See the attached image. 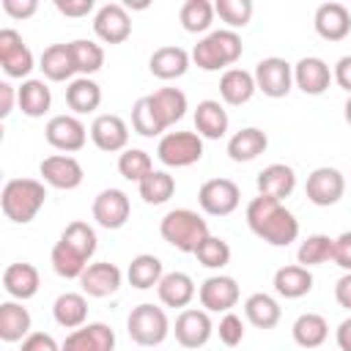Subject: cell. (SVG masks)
<instances>
[{
	"label": "cell",
	"instance_id": "6da1fadb",
	"mask_svg": "<svg viewBox=\"0 0 351 351\" xmlns=\"http://www.w3.org/2000/svg\"><path fill=\"white\" fill-rule=\"evenodd\" d=\"M247 225L261 241L271 247H288L299 239V219L293 211H288L282 200L266 195H258L247 203Z\"/></svg>",
	"mask_w": 351,
	"mask_h": 351
},
{
	"label": "cell",
	"instance_id": "bcb514c9",
	"mask_svg": "<svg viewBox=\"0 0 351 351\" xmlns=\"http://www.w3.org/2000/svg\"><path fill=\"white\" fill-rule=\"evenodd\" d=\"M252 11H255V5L250 0H217L214 3V14L228 25V30L247 27L252 19Z\"/></svg>",
	"mask_w": 351,
	"mask_h": 351
},
{
	"label": "cell",
	"instance_id": "f546056e",
	"mask_svg": "<svg viewBox=\"0 0 351 351\" xmlns=\"http://www.w3.org/2000/svg\"><path fill=\"white\" fill-rule=\"evenodd\" d=\"M255 90H258V88H255L252 71L228 69V71H222V77H219V96H222L225 104H233V107L247 104Z\"/></svg>",
	"mask_w": 351,
	"mask_h": 351
},
{
	"label": "cell",
	"instance_id": "5bb4252c",
	"mask_svg": "<svg viewBox=\"0 0 351 351\" xmlns=\"http://www.w3.org/2000/svg\"><path fill=\"white\" fill-rule=\"evenodd\" d=\"M211 332H214V324L208 318L206 310H197V307H186L178 313L176 324H173V335H176V343L181 348H200L211 340Z\"/></svg>",
	"mask_w": 351,
	"mask_h": 351
},
{
	"label": "cell",
	"instance_id": "4316f807",
	"mask_svg": "<svg viewBox=\"0 0 351 351\" xmlns=\"http://www.w3.org/2000/svg\"><path fill=\"white\" fill-rule=\"evenodd\" d=\"M38 69L52 82L71 80L77 74V66H74V58H71V47L69 44H49L38 58Z\"/></svg>",
	"mask_w": 351,
	"mask_h": 351
},
{
	"label": "cell",
	"instance_id": "9f6ffc18",
	"mask_svg": "<svg viewBox=\"0 0 351 351\" xmlns=\"http://www.w3.org/2000/svg\"><path fill=\"white\" fill-rule=\"evenodd\" d=\"M14 101H19L11 82H0V118H8L14 110Z\"/></svg>",
	"mask_w": 351,
	"mask_h": 351
},
{
	"label": "cell",
	"instance_id": "ac0fdd59",
	"mask_svg": "<svg viewBox=\"0 0 351 351\" xmlns=\"http://www.w3.org/2000/svg\"><path fill=\"white\" fill-rule=\"evenodd\" d=\"M90 140L99 151L104 154H115V151H126V143H129V126L121 115H112V112H104V115H96L93 123H90Z\"/></svg>",
	"mask_w": 351,
	"mask_h": 351
},
{
	"label": "cell",
	"instance_id": "60d3db41",
	"mask_svg": "<svg viewBox=\"0 0 351 351\" xmlns=\"http://www.w3.org/2000/svg\"><path fill=\"white\" fill-rule=\"evenodd\" d=\"M49 261H52L55 274H58V277H63V280H80V277H82V271L88 269V261H85L77 250H71L66 241H60V239L55 241Z\"/></svg>",
	"mask_w": 351,
	"mask_h": 351
},
{
	"label": "cell",
	"instance_id": "4fadbf2b",
	"mask_svg": "<svg viewBox=\"0 0 351 351\" xmlns=\"http://www.w3.org/2000/svg\"><path fill=\"white\" fill-rule=\"evenodd\" d=\"M93 33L104 44H123L132 36V16L121 3H104L93 14Z\"/></svg>",
	"mask_w": 351,
	"mask_h": 351
},
{
	"label": "cell",
	"instance_id": "f1b7e54d",
	"mask_svg": "<svg viewBox=\"0 0 351 351\" xmlns=\"http://www.w3.org/2000/svg\"><path fill=\"white\" fill-rule=\"evenodd\" d=\"M274 291L282 296V299H302L313 291V274L310 269L299 266V263H291V266H280L274 271Z\"/></svg>",
	"mask_w": 351,
	"mask_h": 351
},
{
	"label": "cell",
	"instance_id": "30bf717a",
	"mask_svg": "<svg viewBox=\"0 0 351 351\" xmlns=\"http://www.w3.org/2000/svg\"><path fill=\"white\" fill-rule=\"evenodd\" d=\"M90 214L96 219L99 228L104 230H118L129 222V214H132V203H129V195L123 189H101L96 197H93V206H90Z\"/></svg>",
	"mask_w": 351,
	"mask_h": 351
},
{
	"label": "cell",
	"instance_id": "f35d334b",
	"mask_svg": "<svg viewBox=\"0 0 351 351\" xmlns=\"http://www.w3.org/2000/svg\"><path fill=\"white\" fill-rule=\"evenodd\" d=\"M137 189L148 206H162L176 195V178L167 170H154L137 184Z\"/></svg>",
	"mask_w": 351,
	"mask_h": 351
},
{
	"label": "cell",
	"instance_id": "7402d4cb",
	"mask_svg": "<svg viewBox=\"0 0 351 351\" xmlns=\"http://www.w3.org/2000/svg\"><path fill=\"white\" fill-rule=\"evenodd\" d=\"M255 184H258V195H266V197H274V200H285L296 189V173H293L291 165L274 162V165H269V167H263L258 173Z\"/></svg>",
	"mask_w": 351,
	"mask_h": 351
},
{
	"label": "cell",
	"instance_id": "603a6c76",
	"mask_svg": "<svg viewBox=\"0 0 351 351\" xmlns=\"http://www.w3.org/2000/svg\"><path fill=\"white\" fill-rule=\"evenodd\" d=\"M38 285H41V277H38V269L33 263H22L19 261V263L5 266V271H3V288L16 302L33 299L38 293Z\"/></svg>",
	"mask_w": 351,
	"mask_h": 351
},
{
	"label": "cell",
	"instance_id": "52a82bcc",
	"mask_svg": "<svg viewBox=\"0 0 351 351\" xmlns=\"http://www.w3.org/2000/svg\"><path fill=\"white\" fill-rule=\"evenodd\" d=\"M252 77H255V88L269 99H282L293 88V66L277 55L258 60Z\"/></svg>",
	"mask_w": 351,
	"mask_h": 351
},
{
	"label": "cell",
	"instance_id": "d4e9b609",
	"mask_svg": "<svg viewBox=\"0 0 351 351\" xmlns=\"http://www.w3.org/2000/svg\"><path fill=\"white\" fill-rule=\"evenodd\" d=\"M189 60H192V55H189L186 49L170 44V47H159V49L151 55L148 69H151V74L159 77V80H178V77L186 74Z\"/></svg>",
	"mask_w": 351,
	"mask_h": 351
},
{
	"label": "cell",
	"instance_id": "5b68a950",
	"mask_svg": "<svg viewBox=\"0 0 351 351\" xmlns=\"http://www.w3.org/2000/svg\"><path fill=\"white\" fill-rule=\"evenodd\" d=\"M126 332L129 337L137 343V346H159L165 343V337L173 332L170 329V321H167V313L151 302H143L137 304L129 318H126Z\"/></svg>",
	"mask_w": 351,
	"mask_h": 351
},
{
	"label": "cell",
	"instance_id": "ee69618b",
	"mask_svg": "<svg viewBox=\"0 0 351 351\" xmlns=\"http://www.w3.org/2000/svg\"><path fill=\"white\" fill-rule=\"evenodd\" d=\"M60 241H66L71 250H77L85 261H90L93 258V252H96V230L88 225V222H82V219H74V222H69L66 225V230L60 233Z\"/></svg>",
	"mask_w": 351,
	"mask_h": 351
},
{
	"label": "cell",
	"instance_id": "4dcf8cb0",
	"mask_svg": "<svg viewBox=\"0 0 351 351\" xmlns=\"http://www.w3.org/2000/svg\"><path fill=\"white\" fill-rule=\"evenodd\" d=\"M30 313L22 307V302H3L0 304V340L5 343H19L30 335Z\"/></svg>",
	"mask_w": 351,
	"mask_h": 351
},
{
	"label": "cell",
	"instance_id": "1f68e13d",
	"mask_svg": "<svg viewBox=\"0 0 351 351\" xmlns=\"http://www.w3.org/2000/svg\"><path fill=\"white\" fill-rule=\"evenodd\" d=\"M148 101H151V107L159 115L165 129L178 123L184 118V112H186V93L178 90V88H159V90H154L148 96Z\"/></svg>",
	"mask_w": 351,
	"mask_h": 351
},
{
	"label": "cell",
	"instance_id": "d6a6232c",
	"mask_svg": "<svg viewBox=\"0 0 351 351\" xmlns=\"http://www.w3.org/2000/svg\"><path fill=\"white\" fill-rule=\"evenodd\" d=\"M52 315H55V324L63 326V329H80L85 326L88 321V299L85 293H60L52 304Z\"/></svg>",
	"mask_w": 351,
	"mask_h": 351
},
{
	"label": "cell",
	"instance_id": "d6986e66",
	"mask_svg": "<svg viewBox=\"0 0 351 351\" xmlns=\"http://www.w3.org/2000/svg\"><path fill=\"white\" fill-rule=\"evenodd\" d=\"M112 348H115V332L99 321L71 329L60 343V351H112Z\"/></svg>",
	"mask_w": 351,
	"mask_h": 351
},
{
	"label": "cell",
	"instance_id": "ffe728a7",
	"mask_svg": "<svg viewBox=\"0 0 351 351\" xmlns=\"http://www.w3.org/2000/svg\"><path fill=\"white\" fill-rule=\"evenodd\" d=\"M315 33L326 41H343L351 33V11L343 3H321L313 16Z\"/></svg>",
	"mask_w": 351,
	"mask_h": 351
},
{
	"label": "cell",
	"instance_id": "277c9868",
	"mask_svg": "<svg viewBox=\"0 0 351 351\" xmlns=\"http://www.w3.org/2000/svg\"><path fill=\"white\" fill-rule=\"evenodd\" d=\"M244 47H241V36L236 30H211L208 36H203L195 47H192V63L203 71H219L228 66H233L241 58Z\"/></svg>",
	"mask_w": 351,
	"mask_h": 351
},
{
	"label": "cell",
	"instance_id": "e575fe53",
	"mask_svg": "<svg viewBox=\"0 0 351 351\" xmlns=\"http://www.w3.org/2000/svg\"><path fill=\"white\" fill-rule=\"evenodd\" d=\"M280 315H282V310H280L277 299L269 296V293H263V291L250 293L247 302H244V318L255 329H271V326H277L280 324Z\"/></svg>",
	"mask_w": 351,
	"mask_h": 351
},
{
	"label": "cell",
	"instance_id": "8992f818",
	"mask_svg": "<svg viewBox=\"0 0 351 351\" xmlns=\"http://www.w3.org/2000/svg\"><path fill=\"white\" fill-rule=\"evenodd\" d=\"M156 156L165 167H189L203 159V137L197 132H167L156 145Z\"/></svg>",
	"mask_w": 351,
	"mask_h": 351
},
{
	"label": "cell",
	"instance_id": "cb8c5ba5",
	"mask_svg": "<svg viewBox=\"0 0 351 351\" xmlns=\"http://www.w3.org/2000/svg\"><path fill=\"white\" fill-rule=\"evenodd\" d=\"M156 293H159V302L165 307H176V310H186L189 302L195 299L197 288H195V280L186 274V271H167L162 277V282L156 285Z\"/></svg>",
	"mask_w": 351,
	"mask_h": 351
},
{
	"label": "cell",
	"instance_id": "681fc988",
	"mask_svg": "<svg viewBox=\"0 0 351 351\" xmlns=\"http://www.w3.org/2000/svg\"><path fill=\"white\" fill-rule=\"evenodd\" d=\"M217 335H219V340H222L228 348H236V346L244 340V321H241V315H236L233 310L225 313V315L219 318Z\"/></svg>",
	"mask_w": 351,
	"mask_h": 351
},
{
	"label": "cell",
	"instance_id": "836d02e7",
	"mask_svg": "<svg viewBox=\"0 0 351 351\" xmlns=\"http://www.w3.org/2000/svg\"><path fill=\"white\" fill-rule=\"evenodd\" d=\"M291 335H293L296 346L313 351V348H318V346L326 343V337H329V324H326V318H324L321 313H302V315L293 321Z\"/></svg>",
	"mask_w": 351,
	"mask_h": 351
},
{
	"label": "cell",
	"instance_id": "680465c9",
	"mask_svg": "<svg viewBox=\"0 0 351 351\" xmlns=\"http://www.w3.org/2000/svg\"><path fill=\"white\" fill-rule=\"evenodd\" d=\"M335 340L340 346V351H351V318H343L337 332H335Z\"/></svg>",
	"mask_w": 351,
	"mask_h": 351
},
{
	"label": "cell",
	"instance_id": "ba28073f",
	"mask_svg": "<svg viewBox=\"0 0 351 351\" xmlns=\"http://www.w3.org/2000/svg\"><path fill=\"white\" fill-rule=\"evenodd\" d=\"M197 203L208 217H228L241 203V189L230 178H208L197 189Z\"/></svg>",
	"mask_w": 351,
	"mask_h": 351
},
{
	"label": "cell",
	"instance_id": "e0dca14e",
	"mask_svg": "<svg viewBox=\"0 0 351 351\" xmlns=\"http://www.w3.org/2000/svg\"><path fill=\"white\" fill-rule=\"evenodd\" d=\"M121 269L110 261H96V263H88V269L82 271L80 277V288L85 296H93V299H104V296H112L118 293L121 288Z\"/></svg>",
	"mask_w": 351,
	"mask_h": 351
},
{
	"label": "cell",
	"instance_id": "f6af8a7d",
	"mask_svg": "<svg viewBox=\"0 0 351 351\" xmlns=\"http://www.w3.org/2000/svg\"><path fill=\"white\" fill-rule=\"evenodd\" d=\"M118 173L126 178V181H143L148 173H154V162H151V154L143 151V148H126L121 156H118Z\"/></svg>",
	"mask_w": 351,
	"mask_h": 351
},
{
	"label": "cell",
	"instance_id": "484cf974",
	"mask_svg": "<svg viewBox=\"0 0 351 351\" xmlns=\"http://www.w3.org/2000/svg\"><path fill=\"white\" fill-rule=\"evenodd\" d=\"M228 123H230V118H228L225 107H222L217 99H203V101H197V107H195V129H197L200 137H206V140H219V137H225Z\"/></svg>",
	"mask_w": 351,
	"mask_h": 351
},
{
	"label": "cell",
	"instance_id": "44dd1931",
	"mask_svg": "<svg viewBox=\"0 0 351 351\" xmlns=\"http://www.w3.org/2000/svg\"><path fill=\"white\" fill-rule=\"evenodd\" d=\"M329 82H332V69H329L326 60H321V58H315V55L302 58V60L293 66V85H296L302 93H307V96H321V93H326Z\"/></svg>",
	"mask_w": 351,
	"mask_h": 351
},
{
	"label": "cell",
	"instance_id": "816d5d0a",
	"mask_svg": "<svg viewBox=\"0 0 351 351\" xmlns=\"http://www.w3.org/2000/svg\"><path fill=\"white\" fill-rule=\"evenodd\" d=\"M55 8L63 14V16H71V19H80V16H88L96 3L93 0H55Z\"/></svg>",
	"mask_w": 351,
	"mask_h": 351
},
{
	"label": "cell",
	"instance_id": "ab89813d",
	"mask_svg": "<svg viewBox=\"0 0 351 351\" xmlns=\"http://www.w3.org/2000/svg\"><path fill=\"white\" fill-rule=\"evenodd\" d=\"M332 252H335V239H329L326 233H313L307 236L299 250H296V263L310 269V266H321L326 261H332Z\"/></svg>",
	"mask_w": 351,
	"mask_h": 351
},
{
	"label": "cell",
	"instance_id": "11a10c76",
	"mask_svg": "<svg viewBox=\"0 0 351 351\" xmlns=\"http://www.w3.org/2000/svg\"><path fill=\"white\" fill-rule=\"evenodd\" d=\"M332 80L351 96V55H343V58L335 63V69H332Z\"/></svg>",
	"mask_w": 351,
	"mask_h": 351
},
{
	"label": "cell",
	"instance_id": "91938a15",
	"mask_svg": "<svg viewBox=\"0 0 351 351\" xmlns=\"http://www.w3.org/2000/svg\"><path fill=\"white\" fill-rule=\"evenodd\" d=\"M343 115H346V123L351 126V96L346 99V107H343Z\"/></svg>",
	"mask_w": 351,
	"mask_h": 351
},
{
	"label": "cell",
	"instance_id": "c3c4849f",
	"mask_svg": "<svg viewBox=\"0 0 351 351\" xmlns=\"http://www.w3.org/2000/svg\"><path fill=\"white\" fill-rule=\"evenodd\" d=\"M195 258L200 266L206 269H225L230 263V244L219 236H208L197 250H195Z\"/></svg>",
	"mask_w": 351,
	"mask_h": 351
},
{
	"label": "cell",
	"instance_id": "9a60e30c",
	"mask_svg": "<svg viewBox=\"0 0 351 351\" xmlns=\"http://www.w3.org/2000/svg\"><path fill=\"white\" fill-rule=\"evenodd\" d=\"M200 304L206 313H230L239 304V282L228 274H211L203 280L200 291Z\"/></svg>",
	"mask_w": 351,
	"mask_h": 351
},
{
	"label": "cell",
	"instance_id": "f907efd6",
	"mask_svg": "<svg viewBox=\"0 0 351 351\" xmlns=\"http://www.w3.org/2000/svg\"><path fill=\"white\" fill-rule=\"evenodd\" d=\"M19 351H60V343L52 335H47V332H30L22 340Z\"/></svg>",
	"mask_w": 351,
	"mask_h": 351
},
{
	"label": "cell",
	"instance_id": "7c38bea8",
	"mask_svg": "<svg viewBox=\"0 0 351 351\" xmlns=\"http://www.w3.org/2000/svg\"><path fill=\"white\" fill-rule=\"evenodd\" d=\"M346 192V176L337 170V167H315L310 176H307V184H304V195L313 206H335Z\"/></svg>",
	"mask_w": 351,
	"mask_h": 351
},
{
	"label": "cell",
	"instance_id": "74e56055",
	"mask_svg": "<svg viewBox=\"0 0 351 351\" xmlns=\"http://www.w3.org/2000/svg\"><path fill=\"white\" fill-rule=\"evenodd\" d=\"M126 277L132 282V288H140V291H148L154 285L162 282L165 277V269H162V261L151 252H143V255H134L129 269H126Z\"/></svg>",
	"mask_w": 351,
	"mask_h": 351
},
{
	"label": "cell",
	"instance_id": "f5cc1de1",
	"mask_svg": "<svg viewBox=\"0 0 351 351\" xmlns=\"http://www.w3.org/2000/svg\"><path fill=\"white\" fill-rule=\"evenodd\" d=\"M332 261H335L343 271H351V230H346V233H340V236L335 239Z\"/></svg>",
	"mask_w": 351,
	"mask_h": 351
},
{
	"label": "cell",
	"instance_id": "b9f144b4",
	"mask_svg": "<svg viewBox=\"0 0 351 351\" xmlns=\"http://www.w3.org/2000/svg\"><path fill=\"white\" fill-rule=\"evenodd\" d=\"M69 47H71V58H74L77 74L90 77V74H96L104 66V49H101V44H96L90 38H74V41H69Z\"/></svg>",
	"mask_w": 351,
	"mask_h": 351
},
{
	"label": "cell",
	"instance_id": "d590c367",
	"mask_svg": "<svg viewBox=\"0 0 351 351\" xmlns=\"http://www.w3.org/2000/svg\"><path fill=\"white\" fill-rule=\"evenodd\" d=\"M66 104L77 115H85V112L99 110V104H101V88H99V82H93L90 77L71 80L69 88H66Z\"/></svg>",
	"mask_w": 351,
	"mask_h": 351
},
{
	"label": "cell",
	"instance_id": "7dc6e473",
	"mask_svg": "<svg viewBox=\"0 0 351 351\" xmlns=\"http://www.w3.org/2000/svg\"><path fill=\"white\" fill-rule=\"evenodd\" d=\"M132 129H134L137 134H143V137H156V134L165 132V126H162L159 115L154 112L148 96H140V99L134 101V107H132Z\"/></svg>",
	"mask_w": 351,
	"mask_h": 351
},
{
	"label": "cell",
	"instance_id": "7a4b0ae2",
	"mask_svg": "<svg viewBox=\"0 0 351 351\" xmlns=\"http://www.w3.org/2000/svg\"><path fill=\"white\" fill-rule=\"evenodd\" d=\"M44 203H47V189L36 178H11L0 192L3 214L16 225L33 222L36 214L44 208Z\"/></svg>",
	"mask_w": 351,
	"mask_h": 351
},
{
	"label": "cell",
	"instance_id": "3957f363",
	"mask_svg": "<svg viewBox=\"0 0 351 351\" xmlns=\"http://www.w3.org/2000/svg\"><path fill=\"white\" fill-rule=\"evenodd\" d=\"M159 233H162V239L170 247H176L178 252H192V255L211 236L208 233V222L197 211H192V208H173V211H167L162 217V222H159Z\"/></svg>",
	"mask_w": 351,
	"mask_h": 351
},
{
	"label": "cell",
	"instance_id": "9c48e42d",
	"mask_svg": "<svg viewBox=\"0 0 351 351\" xmlns=\"http://www.w3.org/2000/svg\"><path fill=\"white\" fill-rule=\"evenodd\" d=\"M36 60L30 47L25 44V38L14 30V27H3L0 30V69L5 71V77L11 80H25L33 71Z\"/></svg>",
	"mask_w": 351,
	"mask_h": 351
},
{
	"label": "cell",
	"instance_id": "db71d44e",
	"mask_svg": "<svg viewBox=\"0 0 351 351\" xmlns=\"http://www.w3.org/2000/svg\"><path fill=\"white\" fill-rule=\"evenodd\" d=\"M3 11L11 19H27L38 11V0H3Z\"/></svg>",
	"mask_w": 351,
	"mask_h": 351
},
{
	"label": "cell",
	"instance_id": "8fae6325",
	"mask_svg": "<svg viewBox=\"0 0 351 351\" xmlns=\"http://www.w3.org/2000/svg\"><path fill=\"white\" fill-rule=\"evenodd\" d=\"M44 137L52 148H58L63 154H74V151L85 148L88 129L77 115H52L44 126Z\"/></svg>",
	"mask_w": 351,
	"mask_h": 351
},
{
	"label": "cell",
	"instance_id": "6f0895ef",
	"mask_svg": "<svg viewBox=\"0 0 351 351\" xmlns=\"http://www.w3.org/2000/svg\"><path fill=\"white\" fill-rule=\"evenodd\" d=\"M335 299L340 307L351 310V271H346L337 282H335Z\"/></svg>",
	"mask_w": 351,
	"mask_h": 351
},
{
	"label": "cell",
	"instance_id": "2e32d148",
	"mask_svg": "<svg viewBox=\"0 0 351 351\" xmlns=\"http://www.w3.org/2000/svg\"><path fill=\"white\" fill-rule=\"evenodd\" d=\"M38 173L55 189H77L82 184V178H85L82 165L71 154H52V156L41 159Z\"/></svg>",
	"mask_w": 351,
	"mask_h": 351
},
{
	"label": "cell",
	"instance_id": "8d00e7d4",
	"mask_svg": "<svg viewBox=\"0 0 351 351\" xmlns=\"http://www.w3.org/2000/svg\"><path fill=\"white\" fill-rule=\"evenodd\" d=\"M16 96H19L16 104L27 118H41L52 104V93H49L44 80H25L16 88Z\"/></svg>",
	"mask_w": 351,
	"mask_h": 351
},
{
	"label": "cell",
	"instance_id": "7bdbcfd3",
	"mask_svg": "<svg viewBox=\"0 0 351 351\" xmlns=\"http://www.w3.org/2000/svg\"><path fill=\"white\" fill-rule=\"evenodd\" d=\"M214 3L208 0H186L178 11V19H181V27L186 33H206L214 22Z\"/></svg>",
	"mask_w": 351,
	"mask_h": 351
},
{
	"label": "cell",
	"instance_id": "83f0119b",
	"mask_svg": "<svg viewBox=\"0 0 351 351\" xmlns=\"http://www.w3.org/2000/svg\"><path fill=\"white\" fill-rule=\"evenodd\" d=\"M269 145V137L258 126H244L228 140V156L233 162H252L258 159Z\"/></svg>",
	"mask_w": 351,
	"mask_h": 351
}]
</instances>
